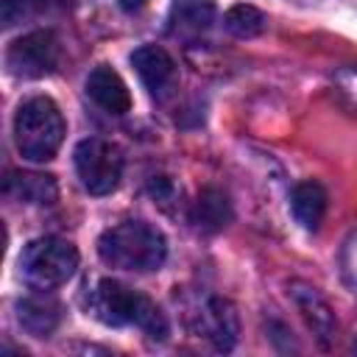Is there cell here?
Listing matches in <instances>:
<instances>
[{"label": "cell", "instance_id": "11", "mask_svg": "<svg viewBox=\"0 0 357 357\" xmlns=\"http://www.w3.org/2000/svg\"><path fill=\"white\" fill-rule=\"evenodd\" d=\"M190 220L204 231H218L231 220V204L218 187H204L192 201Z\"/></svg>", "mask_w": 357, "mask_h": 357}, {"label": "cell", "instance_id": "5", "mask_svg": "<svg viewBox=\"0 0 357 357\" xmlns=\"http://www.w3.org/2000/svg\"><path fill=\"white\" fill-rule=\"evenodd\" d=\"M73 159H75L78 181L89 195H109L117 190L120 173H123V156L117 145L89 137L75 145Z\"/></svg>", "mask_w": 357, "mask_h": 357}, {"label": "cell", "instance_id": "8", "mask_svg": "<svg viewBox=\"0 0 357 357\" xmlns=\"http://www.w3.org/2000/svg\"><path fill=\"white\" fill-rule=\"evenodd\" d=\"M131 64L153 98H167L178 84V70L170 53L159 45H142L131 53Z\"/></svg>", "mask_w": 357, "mask_h": 357}, {"label": "cell", "instance_id": "19", "mask_svg": "<svg viewBox=\"0 0 357 357\" xmlns=\"http://www.w3.org/2000/svg\"><path fill=\"white\" fill-rule=\"evenodd\" d=\"M142 3H145V0H120V6H123L126 11H137V8H142Z\"/></svg>", "mask_w": 357, "mask_h": 357}, {"label": "cell", "instance_id": "18", "mask_svg": "<svg viewBox=\"0 0 357 357\" xmlns=\"http://www.w3.org/2000/svg\"><path fill=\"white\" fill-rule=\"evenodd\" d=\"M335 84H337V92H340L351 106H357V67L340 70L337 78H335Z\"/></svg>", "mask_w": 357, "mask_h": 357}, {"label": "cell", "instance_id": "4", "mask_svg": "<svg viewBox=\"0 0 357 357\" xmlns=\"http://www.w3.org/2000/svg\"><path fill=\"white\" fill-rule=\"evenodd\" d=\"M78 268V251L61 237H36L20 254V276L36 287L50 290L64 284Z\"/></svg>", "mask_w": 357, "mask_h": 357}, {"label": "cell", "instance_id": "10", "mask_svg": "<svg viewBox=\"0 0 357 357\" xmlns=\"http://www.w3.org/2000/svg\"><path fill=\"white\" fill-rule=\"evenodd\" d=\"M56 181L47 173H22L14 170L6 176V195L20 204H50L56 201Z\"/></svg>", "mask_w": 357, "mask_h": 357}, {"label": "cell", "instance_id": "6", "mask_svg": "<svg viewBox=\"0 0 357 357\" xmlns=\"http://www.w3.org/2000/svg\"><path fill=\"white\" fill-rule=\"evenodd\" d=\"M59 56L61 50L53 31H31L8 47L6 67L17 78H42L59 67Z\"/></svg>", "mask_w": 357, "mask_h": 357}, {"label": "cell", "instance_id": "14", "mask_svg": "<svg viewBox=\"0 0 357 357\" xmlns=\"http://www.w3.org/2000/svg\"><path fill=\"white\" fill-rule=\"evenodd\" d=\"M290 206H293L296 220L304 229H318V223H321V218L326 212V190L318 181H301L293 190Z\"/></svg>", "mask_w": 357, "mask_h": 357}, {"label": "cell", "instance_id": "12", "mask_svg": "<svg viewBox=\"0 0 357 357\" xmlns=\"http://www.w3.org/2000/svg\"><path fill=\"white\" fill-rule=\"evenodd\" d=\"M293 298H296V307L301 310L307 326H310L321 340H326V337L335 335V315H332L329 304L315 293V287L296 282V284H293Z\"/></svg>", "mask_w": 357, "mask_h": 357}, {"label": "cell", "instance_id": "2", "mask_svg": "<svg viewBox=\"0 0 357 357\" xmlns=\"http://www.w3.org/2000/svg\"><path fill=\"white\" fill-rule=\"evenodd\" d=\"M98 254L112 268L148 273L162 268L167 257V243L156 226L145 220H123L100 234Z\"/></svg>", "mask_w": 357, "mask_h": 357}, {"label": "cell", "instance_id": "3", "mask_svg": "<svg viewBox=\"0 0 357 357\" xmlns=\"http://www.w3.org/2000/svg\"><path fill=\"white\" fill-rule=\"evenodd\" d=\"M64 139V117L50 98H31L17 109L14 117V142L22 159L47 162L56 156Z\"/></svg>", "mask_w": 357, "mask_h": 357}, {"label": "cell", "instance_id": "20", "mask_svg": "<svg viewBox=\"0 0 357 357\" xmlns=\"http://www.w3.org/2000/svg\"><path fill=\"white\" fill-rule=\"evenodd\" d=\"M351 349H354V351H357V340H354V346H351Z\"/></svg>", "mask_w": 357, "mask_h": 357}, {"label": "cell", "instance_id": "13", "mask_svg": "<svg viewBox=\"0 0 357 357\" xmlns=\"http://www.w3.org/2000/svg\"><path fill=\"white\" fill-rule=\"evenodd\" d=\"M17 318L33 337H47L59 324V304L47 296H25L17 304Z\"/></svg>", "mask_w": 357, "mask_h": 357}, {"label": "cell", "instance_id": "9", "mask_svg": "<svg viewBox=\"0 0 357 357\" xmlns=\"http://www.w3.org/2000/svg\"><path fill=\"white\" fill-rule=\"evenodd\" d=\"M86 95L109 114H126L131 109V92L117 70L109 64H98L86 78Z\"/></svg>", "mask_w": 357, "mask_h": 357}, {"label": "cell", "instance_id": "17", "mask_svg": "<svg viewBox=\"0 0 357 357\" xmlns=\"http://www.w3.org/2000/svg\"><path fill=\"white\" fill-rule=\"evenodd\" d=\"M39 6H42V0H0V17H3V25L11 28V25L22 22V20L31 17Z\"/></svg>", "mask_w": 357, "mask_h": 357}, {"label": "cell", "instance_id": "7", "mask_svg": "<svg viewBox=\"0 0 357 357\" xmlns=\"http://www.w3.org/2000/svg\"><path fill=\"white\" fill-rule=\"evenodd\" d=\"M192 329L204 335L218 351H229L237 343V332H240L237 310L231 307V301L220 296H206L192 312Z\"/></svg>", "mask_w": 357, "mask_h": 357}, {"label": "cell", "instance_id": "1", "mask_svg": "<svg viewBox=\"0 0 357 357\" xmlns=\"http://www.w3.org/2000/svg\"><path fill=\"white\" fill-rule=\"evenodd\" d=\"M89 312L106 326H139L145 335L165 340L167 318L142 293L114 279H100L89 293Z\"/></svg>", "mask_w": 357, "mask_h": 357}, {"label": "cell", "instance_id": "15", "mask_svg": "<svg viewBox=\"0 0 357 357\" xmlns=\"http://www.w3.org/2000/svg\"><path fill=\"white\" fill-rule=\"evenodd\" d=\"M215 20V0H173L170 22L181 33H201Z\"/></svg>", "mask_w": 357, "mask_h": 357}, {"label": "cell", "instance_id": "16", "mask_svg": "<svg viewBox=\"0 0 357 357\" xmlns=\"http://www.w3.org/2000/svg\"><path fill=\"white\" fill-rule=\"evenodd\" d=\"M223 25L231 36L237 39H251V36H259L265 31V14L248 3H237L226 11L223 17Z\"/></svg>", "mask_w": 357, "mask_h": 357}]
</instances>
